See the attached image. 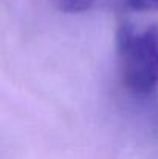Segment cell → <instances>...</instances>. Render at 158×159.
Listing matches in <instances>:
<instances>
[{"label": "cell", "instance_id": "cell-1", "mask_svg": "<svg viewBox=\"0 0 158 159\" xmlns=\"http://www.w3.org/2000/svg\"><path fill=\"white\" fill-rule=\"evenodd\" d=\"M118 66L122 84L135 94L158 88V25L122 23L116 34Z\"/></svg>", "mask_w": 158, "mask_h": 159}, {"label": "cell", "instance_id": "cell-2", "mask_svg": "<svg viewBox=\"0 0 158 159\" xmlns=\"http://www.w3.org/2000/svg\"><path fill=\"white\" fill-rule=\"evenodd\" d=\"M99 0H54L57 8L62 12L68 14H79L92 9Z\"/></svg>", "mask_w": 158, "mask_h": 159}, {"label": "cell", "instance_id": "cell-3", "mask_svg": "<svg viewBox=\"0 0 158 159\" xmlns=\"http://www.w3.org/2000/svg\"><path fill=\"white\" fill-rule=\"evenodd\" d=\"M127 5L135 11H155L158 9V0H127Z\"/></svg>", "mask_w": 158, "mask_h": 159}]
</instances>
